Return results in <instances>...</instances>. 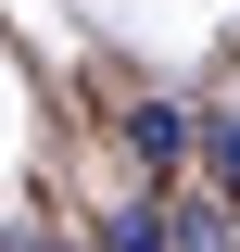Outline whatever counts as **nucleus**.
I'll return each mask as SVG.
<instances>
[{"mask_svg":"<svg viewBox=\"0 0 240 252\" xmlns=\"http://www.w3.org/2000/svg\"><path fill=\"white\" fill-rule=\"evenodd\" d=\"M126 152H139V164H177L190 152V114H177V101H126Z\"/></svg>","mask_w":240,"mask_h":252,"instance_id":"obj_1","label":"nucleus"},{"mask_svg":"<svg viewBox=\"0 0 240 252\" xmlns=\"http://www.w3.org/2000/svg\"><path fill=\"white\" fill-rule=\"evenodd\" d=\"M177 252H240V227H228V202H177Z\"/></svg>","mask_w":240,"mask_h":252,"instance_id":"obj_2","label":"nucleus"},{"mask_svg":"<svg viewBox=\"0 0 240 252\" xmlns=\"http://www.w3.org/2000/svg\"><path fill=\"white\" fill-rule=\"evenodd\" d=\"M202 152H215V189L240 202V101H215V126H202Z\"/></svg>","mask_w":240,"mask_h":252,"instance_id":"obj_3","label":"nucleus"},{"mask_svg":"<svg viewBox=\"0 0 240 252\" xmlns=\"http://www.w3.org/2000/svg\"><path fill=\"white\" fill-rule=\"evenodd\" d=\"M101 252H164V215H152V202H126V215L101 227Z\"/></svg>","mask_w":240,"mask_h":252,"instance_id":"obj_4","label":"nucleus"}]
</instances>
